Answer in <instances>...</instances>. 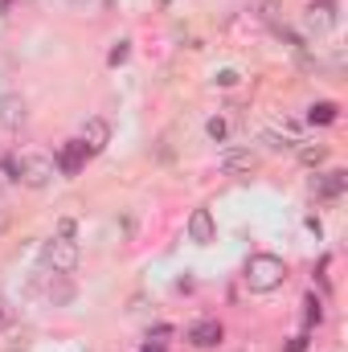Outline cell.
<instances>
[{"instance_id": "1", "label": "cell", "mask_w": 348, "mask_h": 352, "mask_svg": "<svg viewBox=\"0 0 348 352\" xmlns=\"http://www.w3.org/2000/svg\"><path fill=\"white\" fill-rule=\"evenodd\" d=\"M283 278H287V263L283 258H274V254H250V263H246V287L250 291L270 295V291L283 287Z\"/></svg>"}, {"instance_id": "2", "label": "cell", "mask_w": 348, "mask_h": 352, "mask_svg": "<svg viewBox=\"0 0 348 352\" xmlns=\"http://www.w3.org/2000/svg\"><path fill=\"white\" fill-rule=\"evenodd\" d=\"M78 258H83V250H78L74 238H50L45 250H41V266L54 270V274H74L78 270Z\"/></svg>"}, {"instance_id": "3", "label": "cell", "mask_w": 348, "mask_h": 352, "mask_svg": "<svg viewBox=\"0 0 348 352\" xmlns=\"http://www.w3.org/2000/svg\"><path fill=\"white\" fill-rule=\"evenodd\" d=\"M17 173H21V184L25 188H50L58 168H54L50 156H33L29 152V156H17Z\"/></svg>"}, {"instance_id": "4", "label": "cell", "mask_w": 348, "mask_h": 352, "mask_svg": "<svg viewBox=\"0 0 348 352\" xmlns=\"http://www.w3.org/2000/svg\"><path fill=\"white\" fill-rule=\"evenodd\" d=\"M217 168L226 176H250V173H259V156L250 148H226L217 156Z\"/></svg>"}, {"instance_id": "5", "label": "cell", "mask_w": 348, "mask_h": 352, "mask_svg": "<svg viewBox=\"0 0 348 352\" xmlns=\"http://www.w3.org/2000/svg\"><path fill=\"white\" fill-rule=\"evenodd\" d=\"M78 144H83L87 156L107 152V144H111V123H107V119H87L83 131H78Z\"/></svg>"}, {"instance_id": "6", "label": "cell", "mask_w": 348, "mask_h": 352, "mask_svg": "<svg viewBox=\"0 0 348 352\" xmlns=\"http://www.w3.org/2000/svg\"><path fill=\"white\" fill-rule=\"evenodd\" d=\"M21 127H25V98L4 94V98H0V131H4V135H17Z\"/></svg>"}, {"instance_id": "7", "label": "cell", "mask_w": 348, "mask_h": 352, "mask_svg": "<svg viewBox=\"0 0 348 352\" xmlns=\"http://www.w3.org/2000/svg\"><path fill=\"white\" fill-rule=\"evenodd\" d=\"M345 188H348V173H340V168H332V173H316V180H312V192H316L320 201H336Z\"/></svg>"}, {"instance_id": "8", "label": "cell", "mask_w": 348, "mask_h": 352, "mask_svg": "<svg viewBox=\"0 0 348 352\" xmlns=\"http://www.w3.org/2000/svg\"><path fill=\"white\" fill-rule=\"evenodd\" d=\"M213 238H217V221H213V213H209V209H193V217H188V242L209 246Z\"/></svg>"}, {"instance_id": "9", "label": "cell", "mask_w": 348, "mask_h": 352, "mask_svg": "<svg viewBox=\"0 0 348 352\" xmlns=\"http://www.w3.org/2000/svg\"><path fill=\"white\" fill-rule=\"evenodd\" d=\"M303 21H307V29H316V33L336 29V0H312Z\"/></svg>"}, {"instance_id": "10", "label": "cell", "mask_w": 348, "mask_h": 352, "mask_svg": "<svg viewBox=\"0 0 348 352\" xmlns=\"http://www.w3.org/2000/svg\"><path fill=\"white\" fill-rule=\"evenodd\" d=\"M83 164H87V152H83V144H78V140L62 144V152H58L54 168H58L62 176H78V173H83Z\"/></svg>"}, {"instance_id": "11", "label": "cell", "mask_w": 348, "mask_h": 352, "mask_svg": "<svg viewBox=\"0 0 348 352\" xmlns=\"http://www.w3.org/2000/svg\"><path fill=\"white\" fill-rule=\"evenodd\" d=\"M188 340H193L197 349H213V344H221V324H217V320H197V324L188 328Z\"/></svg>"}, {"instance_id": "12", "label": "cell", "mask_w": 348, "mask_h": 352, "mask_svg": "<svg viewBox=\"0 0 348 352\" xmlns=\"http://www.w3.org/2000/svg\"><path fill=\"white\" fill-rule=\"evenodd\" d=\"M45 299H50L54 307H66V303L74 299V283H70L66 274H54V278H50V287H45Z\"/></svg>"}, {"instance_id": "13", "label": "cell", "mask_w": 348, "mask_h": 352, "mask_svg": "<svg viewBox=\"0 0 348 352\" xmlns=\"http://www.w3.org/2000/svg\"><path fill=\"white\" fill-rule=\"evenodd\" d=\"M295 156H299L303 168H320L328 160V148L324 144H295Z\"/></svg>"}, {"instance_id": "14", "label": "cell", "mask_w": 348, "mask_h": 352, "mask_svg": "<svg viewBox=\"0 0 348 352\" xmlns=\"http://www.w3.org/2000/svg\"><path fill=\"white\" fill-rule=\"evenodd\" d=\"M262 144H266V152L283 156V152H295L299 140H287V135H279V131H262Z\"/></svg>"}, {"instance_id": "15", "label": "cell", "mask_w": 348, "mask_h": 352, "mask_svg": "<svg viewBox=\"0 0 348 352\" xmlns=\"http://www.w3.org/2000/svg\"><path fill=\"white\" fill-rule=\"evenodd\" d=\"M307 119H312V123H336V102H316V107L307 111Z\"/></svg>"}, {"instance_id": "16", "label": "cell", "mask_w": 348, "mask_h": 352, "mask_svg": "<svg viewBox=\"0 0 348 352\" xmlns=\"http://www.w3.org/2000/svg\"><path fill=\"white\" fill-rule=\"evenodd\" d=\"M254 12H259L262 21H274V12H279V4H274V0H254Z\"/></svg>"}, {"instance_id": "17", "label": "cell", "mask_w": 348, "mask_h": 352, "mask_svg": "<svg viewBox=\"0 0 348 352\" xmlns=\"http://www.w3.org/2000/svg\"><path fill=\"white\" fill-rule=\"evenodd\" d=\"M0 176H4V180H21V173H17V156H4V160H0Z\"/></svg>"}, {"instance_id": "18", "label": "cell", "mask_w": 348, "mask_h": 352, "mask_svg": "<svg viewBox=\"0 0 348 352\" xmlns=\"http://www.w3.org/2000/svg\"><path fill=\"white\" fill-rule=\"evenodd\" d=\"M205 131H209V140H217V144H221V140H226V119H209V123H205Z\"/></svg>"}, {"instance_id": "19", "label": "cell", "mask_w": 348, "mask_h": 352, "mask_svg": "<svg viewBox=\"0 0 348 352\" xmlns=\"http://www.w3.org/2000/svg\"><path fill=\"white\" fill-rule=\"evenodd\" d=\"M111 66H119V62H127V41H115V50H111V58H107Z\"/></svg>"}, {"instance_id": "20", "label": "cell", "mask_w": 348, "mask_h": 352, "mask_svg": "<svg viewBox=\"0 0 348 352\" xmlns=\"http://www.w3.org/2000/svg\"><path fill=\"white\" fill-rule=\"evenodd\" d=\"M58 238H74V217H62L58 221Z\"/></svg>"}, {"instance_id": "21", "label": "cell", "mask_w": 348, "mask_h": 352, "mask_svg": "<svg viewBox=\"0 0 348 352\" xmlns=\"http://www.w3.org/2000/svg\"><path fill=\"white\" fill-rule=\"evenodd\" d=\"M217 82H221V87H234V82H238V74H234V70H221V74H217Z\"/></svg>"}, {"instance_id": "22", "label": "cell", "mask_w": 348, "mask_h": 352, "mask_svg": "<svg viewBox=\"0 0 348 352\" xmlns=\"http://www.w3.org/2000/svg\"><path fill=\"white\" fill-rule=\"evenodd\" d=\"M74 8H94V4H107V0H70Z\"/></svg>"}, {"instance_id": "23", "label": "cell", "mask_w": 348, "mask_h": 352, "mask_svg": "<svg viewBox=\"0 0 348 352\" xmlns=\"http://www.w3.org/2000/svg\"><path fill=\"white\" fill-rule=\"evenodd\" d=\"M307 349V340H303V336H299V340H291V344H287V352H303Z\"/></svg>"}, {"instance_id": "24", "label": "cell", "mask_w": 348, "mask_h": 352, "mask_svg": "<svg viewBox=\"0 0 348 352\" xmlns=\"http://www.w3.org/2000/svg\"><path fill=\"white\" fill-rule=\"evenodd\" d=\"M4 230H8V213L0 209V238H4Z\"/></svg>"}, {"instance_id": "25", "label": "cell", "mask_w": 348, "mask_h": 352, "mask_svg": "<svg viewBox=\"0 0 348 352\" xmlns=\"http://www.w3.org/2000/svg\"><path fill=\"white\" fill-rule=\"evenodd\" d=\"M8 8H12V0H0V16H4V12H8Z\"/></svg>"}, {"instance_id": "26", "label": "cell", "mask_w": 348, "mask_h": 352, "mask_svg": "<svg viewBox=\"0 0 348 352\" xmlns=\"http://www.w3.org/2000/svg\"><path fill=\"white\" fill-rule=\"evenodd\" d=\"M4 352H25V349H17V344H8V349H4Z\"/></svg>"}, {"instance_id": "27", "label": "cell", "mask_w": 348, "mask_h": 352, "mask_svg": "<svg viewBox=\"0 0 348 352\" xmlns=\"http://www.w3.org/2000/svg\"><path fill=\"white\" fill-rule=\"evenodd\" d=\"M144 352H160V349H144Z\"/></svg>"}, {"instance_id": "28", "label": "cell", "mask_w": 348, "mask_h": 352, "mask_svg": "<svg viewBox=\"0 0 348 352\" xmlns=\"http://www.w3.org/2000/svg\"><path fill=\"white\" fill-rule=\"evenodd\" d=\"M0 324H4V311H0Z\"/></svg>"}]
</instances>
